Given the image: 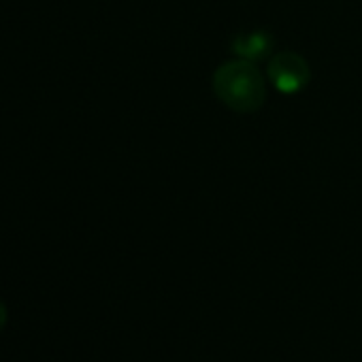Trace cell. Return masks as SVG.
<instances>
[{"label":"cell","instance_id":"cell-1","mask_svg":"<svg viewBox=\"0 0 362 362\" xmlns=\"http://www.w3.org/2000/svg\"><path fill=\"white\" fill-rule=\"evenodd\" d=\"M214 92L228 109L254 113L264 105L267 83L254 62L233 60L222 64L214 75Z\"/></svg>","mask_w":362,"mask_h":362},{"label":"cell","instance_id":"cell-2","mask_svg":"<svg viewBox=\"0 0 362 362\" xmlns=\"http://www.w3.org/2000/svg\"><path fill=\"white\" fill-rule=\"evenodd\" d=\"M267 75H269L271 83L281 94H296L311 79V71H309L307 60L294 52H281V54L273 56L269 60Z\"/></svg>","mask_w":362,"mask_h":362},{"label":"cell","instance_id":"cell-3","mask_svg":"<svg viewBox=\"0 0 362 362\" xmlns=\"http://www.w3.org/2000/svg\"><path fill=\"white\" fill-rule=\"evenodd\" d=\"M273 47H275V39L267 30H252V33L237 35L230 43L233 54H237L241 60H247L254 64L267 60L271 56Z\"/></svg>","mask_w":362,"mask_h":362},{"label":"cell","instance_id":"cell-4","mask_svg":"<svg viewBox=\"0 0 362 362\" xmlns=\"http://www.w3.org/2000/svg\"><path fill=\"white\" fill-rule=\"evenodd\" d=\"M7 317H9V313H7V305L0 300V330L5 328V324H7Z\"/></svg>","mask_w":362,"mask_h":362}]
</instances>
